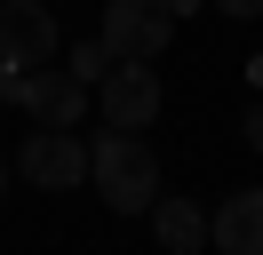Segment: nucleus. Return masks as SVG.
Listing matches in <instances>:
<instances>
[{
    "label": "nucleus",
    "mask_w": 263,
    "mask_h": 255,
    "mask_svg": "<svg viewBox=\"0 0 263 255\" xmlns=\"http://www.w3.org/2000/svg\"><path fill=\"white\" fill-rule=\"evenodd\" d=\"M88 184L104 191L112 215H152V199H160V152L136 128H104L88 143Z\"/></svg>",
    "instance_id": "f257e3e1"
},
{
    "label": "nucleus",
    "mask_w": 263,
    "mask_h": 255,
    "mask_svg": "<svg viewBox=\"0 0 263 255\" xmlns=\"http://www.w3.org/2000/svg\"><path fill=\"white\" fill-rule=\"evenodd\" d=\"M247 143L263 152V104H247Z\"/></svg>",
    "instance_id": "f8f14e48"
},
{
    "label": "nucleus",
    "mask_w": 263,
    "mask_h": 255,
    "mask_svg": "<svg viewBox=\"0 0 263 255\" xmlns=\"http://www.w3.org/2000/svg\"><path fill=\"white\" fill-rule=\"evenodd\" d=\"M167 255H199V247H167Z\"/></svg>",
    "instance_id": "2eb2a0df"
},
{
    "label": "nucleus",
    "mask_w": 263,
    "mask_h": 255,
    "mask_svg": "<svg viewBox=\"0 0 263 255\" xmlns=\"http://www.w3.org/2000/svg\"><path fill=\"white\" fill-rule=\"evenodd\" d=\"M208 239H215V255H263V184L231 191L208 215Z\"/></svg>",
    "instance_id": "0eeeda50"
},
{
    "label": "nucleus",
    "mask_w": 263,
    "mask_h": 255,
    "mask_svg": "<svg viewBox=\"0 0 263 255\" xmlns=\"http://www.w3.org/2000/svg\"><path fill=\"white\" fill-rule=\"evenodd\" d=\"M96 40L120 64H160L167 40H176V8L167 0H104V32Z\"/></svg>",
    "instance_id": "f03ea898"
},
{
    "label": "nucleus",
    "mask_w": 263,
    "mask_h": 255,
    "mask_svg": "<svg viewBox=\"0 0 263 255\" xmlns=\"http://www.w3.org/2000/svg\"><path fill=\"white\" fill-rule=\"evenodd\" d=\"M152 231H160V247H199V239H208V215H199L183 191H160V199H152Z\"/></svg>",
    "instance_id": "6e6552de"
},
{
    "label": "nucleus",
    "mask_w": 263,
    "mask_h": 255,
    "mask_svg": "<svg viewBox=\"0 0 263 255\" xmlns=\"http://www.w3.org/2000/svg\"><path fill=\"white\" fill-rule=\"evenodd\" d=\"M88 104H96V88H88V80H72V72H56V64L24 72V88H16V112H24L32 128H80Z\"/></svg>",
    "instance_id": "39448f33"
},
{
    "label": "nucleus",
    "mask_w": 263,
    "mask_h": 255,
    "mask_svg": "<svg viewBox=\"0 0 263 255\" xmlns=\"http://www.w3.org/2000/svg\"><path fill=\"white\" fill-rule=\"evenodd\" d=\"M96 112H104V128H152L160 120V72L152 64H112L96 80Z\"/></svg>",
    "instance_id": "423d86ee"
},
{
    "label": "nucleus",
    "mask_w": 263,
    "mask_h": 255,
    "mask_svg": "<svg viewBox=\"0 0 263 255\" xmlns=\"http://www.w3.org/2000/svg\"><path fill=\"white\" fill-rule=\"evenodd\" d=\"M16 88H24V72H16V64H0V104H16Z\"/></svg>",
    "instance_id": "9b49d317"
},
{
    "label": "nucleus",
    "mask_w": 263,
    "mask_h": 255,
    "mask_svg": "<svg viewBox=\"0 0 263 255\" xmlns=\"http://www.w3.org/2000/svg\"><path fill=\"white\" fill-rule=\"evenodd\" d=\"M208 8H223V16H239V24H247V16H263V0H208Z\"/></svg>",
    "instance_id": "9d476101"
},
{
    "label": "nucleus",
    "mask_w": 263,
    "mask_h": 255,
    "mask_svg": "<svg viewBox=\"0 0 263 255\" xmlns=\"http://www.w3.org/2000/svg\"><path fill=\"white\" fill-rule=\"evenodd\" d=\"M112 64H120V56H112L104 40H80V48H64V72H72V80H88V88H96V80L112 72Z\"/></svg>",
    "instance_id": "1a4fd4ad"
},
{
    "label": "nucleus",
    "mask_w": 263,
    "mask_h": 255,
    "mask_svg": "<svg viewBox=\"0 0 263 255\" xmlns=\"http://www.w3.org/2000/svg\"><path fill=\"white\" fill-rule=\"evenodd\" d=\"M0 191H8V159H0Z\"/></svg>",
    "instance_id": "4468645a"
},
{
    "label": "nucleus",
    "mask_w": 263,
    "mask_h": 255,
    "mask_svg": "<svg viewBox=\"0 0 263 255\" xmlns=\"http://www.w3.org/2000/svg\"><path fill=\"white\" fill-rule=\"evenodd\" d=\"M16 168H24L32 191H72V184H88V143L72 128H32L24 152H16Z\"/></svg>",
    "instance_id": "20e7f679"
},
{
    "label": "nucleus",
    "mask_w": 263,
    "mask_h": 255,
    "mask_svg": "<svg viewBox=\"0 0 263 255\" xmlns=\"http://www.w3.org/2000/svg\"><path fill=\"white\" fill-rule=\"evenodd\" d=\"M64 56V32H56L48 0H0V64L16 72H40V64Z\"/></svg>",
    "instance_id": "7ed1b4c3"
},
{
    "label": "nucleus",
    "mask_w": 263,
    "mask_h": 255,
    "mask_svg": "<svg viewBox=\"0 0 263 255\" xmlns=\"http://www.w3.org/2000/svg\"><path fill=\"white\" fill-rule=\"evenodd\" d=\"M167 8H176V24H183V16H199V8H208V0H167Z\"/></svg>",
    "instance_id": "ddd939ff"
}]
</instances>
